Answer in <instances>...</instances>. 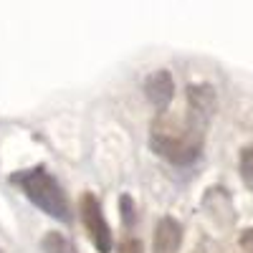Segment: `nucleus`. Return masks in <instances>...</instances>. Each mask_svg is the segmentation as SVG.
Wrapping results in <instances>:
<instances>
[{"label":"nucleus","mask_w":253,"mask_h":253,"mask_svg":"<svg viewBox=\"0 0 253 253\" xmlns=\"http://www.w3.org/2000/svg\"><path fill=\"white\" fill-rule=\"evenodd\" d=\"M43 251L46 253H76V248L71 246V241L63 238L61 233H48L43 238Z\"/></svg>","instance_id":"5"},{"label":"nucleus","mask_w":253,"mask_h":253,"mask_svg":"<svg viewBox=\"0 0 253 253\" xmlns=\"http://www.w3.org/2000/svg\"><path fill=\"white\" fill-rule=\"evenodd\" d=\"M144 94H147V99H150V104H152L155 109L165 112L167 107H170L172 96H175V81H172V74H170V71H165V69L155 71L150 79L144 81Z\"/></svg>","instance_id":"3"},{"label":"nucleus","mask_w":253,"mask_h":253,"mask_svg":"<svg viewBox=\"0 0 253 253\" xmlns=\"http://www.w3.org/2000/svg\"><path fill=\"white\" fill-rule=\"evenodd\" d=\"M119 253H144V251H142V243H139L137 238H126V241L122 243Z\"/></svg>","instance_id":"8"},{"label":"nucleus","mask_w":253,"mask_h":253,"mask_svg":"<svg viewBox=\"0 0 253 253\" xmlns=\"http://www.w3.org/2000/svg\"><path fill=\"white\" fill-rule=\"evenodd\" d=\"M119 210H122V215H124V223L132 228V225H134V203H132L129 195H122V200H119Z\"/></svg>","instance_id":"7"},{"label":"nucleus","mask_w":253,"mask_h":253,"mask_svg":"<svg viewBox=\"0 0 253 253\" xmlns=\"http://www.w3.org/2000/svg\"><path fill=\"white\" fill-rule=\"evenodd\" d=\"M79 213H81V223H84V228H86V233H89L94 248L99 253H109L112 251V230H109L107 218H104L101 203L96 200L94 193H84L81 195Z\"/></svg>","instance_id":"2"},{"label":"nucleus","mask_w":253,"mask_h":253,"mask_svg":"<svg viewBox=\"0 0 253 253\" xmlns=\"http://www.w3.org/2000/svg\"><path fill=\"white\" fill-rule=\"evenodd\" d=\"M241 177L246 187L253 193V144L243 147V152H241Z\"/></svg>","instance_id":"6"},{"label":"nucleus","mask_w":253,"mask_h":253,"mask_svg":"<svg viewBox=\"0 0 253 253\" xmlns=\"http://www.w3.org/2000/svg\"><path fill=\"white\" fill-rule=\"evenodd\" d=\"M10 182L23 190V195L36 208L43 210L46 215H51L61 223L71 220V208H69L66 193H63V187L56 182V177L51 172H46L43 167H31V170L15 172L10 177Z\"/></svg>","instance_id":"1"},{"label":"nucleus","mask_w":253,"mask_h":253,"mask_svg":"<svg viewBox=\"0 0 253 253\" xmlns=\"http://www.w3.org/2000/svg\"><path fill=\"white\" fill-rule=\"evenodd\" d=\"M238 243H241V248H243L246 253H253V228L243 230L241 238H238Z\"/></svg>","instance_id":"9"},{"label":"nucleus","mask_w":253,"mask_h":253,"mask_svg":"<svg viewBox=\"0 0 253 253\" xmlns=\"http://www.w3.org/2000/svg\"><path fill=\"white\" fill-rule=\"evenodd\" d=\"M182 243V228L175 218L165 215L157 228H155V238H152V251L155 253H177Z\"/></svg>","instance_id":"4"}]
</instances>
